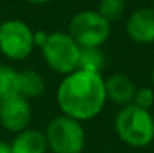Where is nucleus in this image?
Wrapping results in <instances>:
<instances>
[{"mask_svg":"<svg viewBox=\"0 0 154 153\" xmlns=\"http://www.w3.org/2000/svg\"><path fill=\"white\" fill-rule=\"evenodd\" d=\"M133 105L142 108V110H147L150 111V108L153 107L154 104V92L153 89L150 87H141V89H136V93H135V98H133Z\"/></svg>","mask_w":154,"mask_h":153,"instance_id":"obj_15","label":"nucleus"},{"mask_svg":"<svg viewBox=\"0 0 154 153\" xmlns=\"http://www.w3.org/2000/svg\"><path fill=\"white\" fill-rule=\"evenodd\" d=\"M30 3H35V5H42V3H48V2H52V0H27Z\"/></svg>","mask_w":154,"mask_h":153,"instance_id":"obj_17","label":"nucleus"},{"mask_svg":"<svg viewBox=\"0 0 154 153\" xmlns=\"http://www.w3.org/2000/svg\"><path fill=\"white\" fill-rule=\"evenodd\" d=\"M35 48L33 32L20 20H9L0 24V53L15 62L27 59Z\"/></svg>","mask_w":154,"mask_h":153,"instance_id":"obj_6","label":"nucleus"},{"mask_svg":"<svg viewBox=\"0 0 154 153\" xmlns=\"http://www.w3.org/2000/svg\"><path fill=\"white\" fill-rule=\"evenodd\" d=\"M12 153H47L48 143L45 134L39 129H26L15 135L11 143Z\"/></svg>","mask_w":154,"mask_h":153,"instance_id":"obj_10","label":"nucleus"},{"mask_svg":"<svg viewBox=\"0 0 154 153\" xmlns=\"http://www.w3.org/2000/svg\"><path fill=\"white\" fill-rule=\"evenodd\" d=\"M45 92V80L44 77L33 71L24 69L18 72V95L24 99H38Z\"/></svg>","mask_w":154,"mask_h":153,"instance_id":"obj_11","label":"nucleus"},{"mask_svg":"<svg viewBox=\"0 0 154 153\" xmlns=\"http://www.w3.org/2000/svg\"><path fill=\"white\" fill-rule=\"evenodd\" d=\"M126 3L124 0H100L97 12L102 15L106 21H115L118 20L124 12Z\"/></svg>","mask_w":154,"mask_h":153,"instance_id":"obj_14","label":"nucleus"},{"mask_svg":"<svg viewBox=\"0 0 154 153\" xmlns=\"http://www.w3.org/2000/svg\"><path fill=\"white\" fill-rule=\"evenodd\" d=\"M48 149L54 153H81L85 146V132L81 122L60 114L52 117L44 132Z\"/></svg>","mask_w":154,"mask_h":153,"instance_id":"obj_3","label":"nucleus"},{"mask_svg":"<svg viewBox=\"0 0 154 153\" xmlns=\"http://www.w3.org/2000/svg\"><path fill=\"white\" fill-rule=\"evenodd\" d=\"M41 51L45 63L55 74L66 77L78 69L79 47L69 36V33H50L41 47Z\"/></svg>","mask_w":154,"mask_h":153,"instance_id":"obj_4","label":"nucleus"},{"mask_svg":"<svg viewBox=\"0 0 154 153\" xmlns=\"http://www.w3.org/2000/svg\"><path fill=\"white\" fill-rule=\"evenodd\" d=\"M105 92H106V99L124 107L133 102L136 87L135 83L127 75L114 74L105 80Z\"/></svg>","mask_w":154,"mask_h":153,"instance_id":"obj_9","label":"nucleus"},{"mask_svg":"<svg viewBox=\"0 0 154 153\" xmlns=\"http://www.w3.org/2000/svg\"><path fill=\"white\" fill-rule=\"evenodd\" d=\"M18 95V72L6 65H0V102Z\"/></svg>","mask_w":154,"mask_h":153,"instance_id":"obj_13","label":"nucleus"},{"mask_svg":"<svg viewBox=\"0 0 154 153\" xmlns=\"http://www.w3.org/2000/svg\"><path fill=\"white\" fill-rule=\"evenodd\" d=\"M0 153H12L11 144L6 143V141H3V140H0Z\"/></svg>","mask_w":154,"mask_h":153,"instance_id":"obj_16","label":"nucleus"},{"mask_svg":"<svg viewBox=\"0 0 154 153\" xmlns=\"http://www.w3.org/2000/svg\"><path fill=\"white\" fill-rule=\"evenodd\" d=\"M111 35V24L96 11L78 12L69 23V36L79 48H100Z\"/></svg>","mask_w":154,"mask_h":153,"instance_id":"obj_5","label":"nucleus"},{"mask_svg":"<svg viewBox=\"0 0 154 153\" xmlns=\"http://www.w3.org/2000/svg\"><path fill=\"white\" fill-rule=\"evenodd\" d=\"M129 38L138 44L154 42V8H142L135 11L126 24Z\"/></svg>","mask_w":154,"mask_h":153,"instance_id":"obj_8","label":"nucleus"},{"mask_svg":"<svg viewBox=\"0 0 154 153\" xmlns=\"http://www.w3.org/2000/svg\"><path fill=\"white\" fill-rule=\"evenodd\" d=\"M153 2H154V0H153Z\"/></svg>","mask_w":154,"mask_h":153,"instance_id":"obj_19","label":"nucleus"},{"mask_svg":"<svg viewBox=\"0 0 154 153\" xmlns=\"http://www.w3.org/2000/svg\"><path fill=\"white\" fill-rule=\"evenodd\" d=\"M114 126L118 138L130 147H147L154 140V117L133 104L120 108Z\"/></svg>","mask_w":154,"mask_h":153,"instance_id":"obj_2","label":"nucleus"},{"mask_svg":"<svg viewBox=\"0 0 154 153\" xmlns=\"http://www.w3.org/2000/svg\"><path fill=\"white\" fill-rule=\"evenodd\" d=\"M106 101L102 74L76 69L66 75L57 89V104L61 113L78 122L99 116Z\"/></svg>","mask_w":154,"mask_h":153,"instance_id":"obj_1","label":"nucleus"},{"mask_svg":"<svg viewBox=\"0 0 154 153\" xmlns=\"http://www.w3.org/2000/svg\"><path fill=\"white\" fill-rule=\"evenodd\" d=\"M30 102L20 95L0 102V125L14 134L26 131L32 122Z\"/></svg>","mask_w":154,"mask_h":153,"instance_id":"obj_7","label":"nucleus"},{"mask_svg":"<svg viewBox=\"0 0 154 153\" xmlns=\"http://www.w3.org/2000/svg\"><path fill=\"white\" fill-rule=\"evenodd\" d=\"M105 66V54L100 48H79L78 69L100 74Z\"/></svg>","mask_w":154,"mask_h":153,"instance_id":"obj_12","label":"nucleus"},{"mask_svg":"<svg viewBox=\"0 0 154 153\" xmlns=\"http://www.w3.org/2000/svg\"><path fill=\"white\" fill-rule=\"evenodd\" d=\"M151 81H153V84H154V68H153V71H151Z\"/></svg>","mask_w":154,"mask_h":153,"instance_id":"obj_18","label":"nucleus"}]
</instances>
